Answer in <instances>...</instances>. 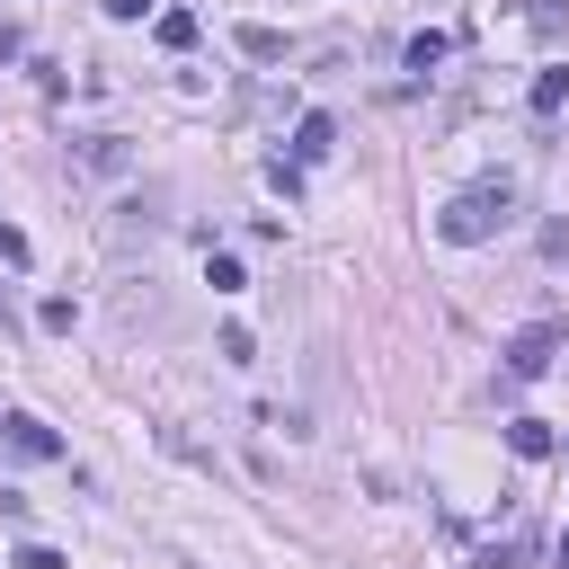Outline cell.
Here are the masks:
<instances>
[{"instance_id":"6da1fadb","label":"cell","mask_w":569,"mask_h":569,"mask_svg":"<svg viewBox=\"0 0 569 569\" xmlns=\"http://www.w3.org/2000/svg\"><path fill=\"white\" fill-rule=\"evenodd\" d=\"M507 222H516V178H480V187H462V196L436 213V240L480 249V240H498Z\"/></svg>"},{"instance_id":"7a4b0ae2","label":"cell","mask_w":569,"mask_h":569,"mask_svg":"<svg viewBox=\"0 0 569 569\" xmlns=\"http://www.w3.org/2000/svg\"><path fill=\"white\" fill-rule=\"evenodd\" d=\"M0 453H9V462H62V436H53L44 418L9 409V418H0Z\"/></svg>"},{"instance_id":"3957f363","label":"cell","mask_w":569,"mask_h":569,"mask_svg":"<svg viewBox=\"0 0 569 569\" xmlns=\"http://www.w3.org/2000/svg\"><path fill=\"white\" fill-rule=\"evenodd\" d=\"M551 356H560V320H533V329L507 338V373H542Z\"/></svg>"},{"instance_id":"277c9868","label":"cell","mask_w":569,"mask_h":569,"mask_svg":"<svg viewBox=\"0 0 569 569\" xmlns=\"http://www.w3.org/2000/svg\"><path fill=\"white\" fill-rule=\"evenodd\" d=\"M329 151H338V116H329V107H311V116L293 124V169H302V160H329Z\"/></svg>"},{"instance_id":"5b68a950","label":"cell","mask_w":569,"mask_h":569,"mask_svg":"<svg viewBox=\"0 0 569 569\" xmlns=\"http://www.w3.org/2000/svg\"><path fill=\"white\" fill-rule=\"evenodd\" d=\"M80 169H89V178H116V169H124V142H116V133L80 142Z\"/></svg>"},{"instance_id":"8992f818","label":"cell","mask_w":569,"mask_h":569,"mask_svg":"<svg viewBox=\"0 0 569 569\" xmlns=\"http://www.w3.org/2000/svg\"><path fill=\"white\" fill-rule=\"evenodd\" d=\"M507 445H516L525 462H542V453H551V427H542V418H507Z\"/></svg>"},{"instance_id":"52a82bcc","label":"cell","mask_w":569,"mask_h":569,"mask_svg":"<svg viewBox=\"0 0 569 569\" xmlns=\"http://www.w3.org/2000/svg\"><path fill=\"white\" fill-rule=\"evenodd\" d=\"M151 36H160L169 53H187V44H196V18H187V9H160V18H151Z\"/></svg>"},{"instance_id":"ba28073f","label":"cell","mask_w":569,"mask_h":569,"mask_svg":"<svg viewBox=\"0 0 569 569\" xmlns=\"http://www.w3.org/2000/svg\"><path fill=\"white\" fill-rule=\"evenodd\" d=\"M240 53H249V62H284V36H276V27H258V18H249V27H240Z\"/></svg>"},{"instance_id":"9c48e42d","label":"cell","mask_w":569,"mask_h":569,"mask_svg":"<svg viewBox=\"0 0 569 569\" xmlns=\"http://www.w3.org/2000/svg\"><path fill=\"white\" fill-rule=\"evenodd\" d=\"M525 107H533V116H560V107H569V71H542V80H533V98H525Z\"/></svg>"},{"instance_id":"30bf717a","label":"cell","mask_w":569,"mask_h":569,"mask_svg":"<svg viewBox=\"0 0 569 569\" xmlns=\"http://www.w3.org/2000/svg\"><path fill=\"white\" fill-rule=\"evenodd\" d=\"M445 53H453V44H445V36H436V27H418V36H409V71H436V62H445Z\"/></svg>"},{"instance_id":"8fae6325","label":"cell","mask_w":569,"mask_h":569,"mask_svg":"<svg viewBox=\"0 0 569 569\" xmlns=\"http://www.w3.org/2000/svg\"><path fill=\"white\" fill-rule=\"evenodd\" d=\"M533 36H542V44H560V36H569V9H560V0H542V9H533Z\"/></svg>"},{"instance_id":"7c38bea8","label":"cell","mask_w":569,"mask_h":569,"mask_svg":"<svg viewBox=\"0 0 569 569\" xmlns=\"http://www.w3.org/2000/svg\"><path fill=\"white\" fill-rule=\"evenodd\" d=\"M9 569H71V560H62L53 542H18V560H9Z\"/></svg>"},{"instance_id":"4fadbf2b","label":"cell","mask_w":569,"mask_h":569,"mask_svg":"<svg viewBox=\"0 0 569 569\" xmlns=\"http://www.w3.org/2000/svg\"><path fill=\"white\" fill-rule=\"evenodd\" d=\"M0 267H27V231H9V222H0Z\"/></svg>"},{"instance_id":"5bb4252c","label":"cell","mask_w":569,"mask_h":569,"mask_svg":"<svg viewBox=\"0 0 569 569\" xmlns=\"http://www.w3.org/2000/svg\"><path fill=\"white\" fill-rule=\"evenodd\" d=\"M98 9H107V18H116V27H133V18H142V9H151V0H98Z\"/></svg>"},{"instance_id":"9a60e30c","label":"cell","mask_w":569,"mask_h":569,"mask_svg":"<svg viewBox=\"0 0 569 569\" xmlns=\"http://www.w3.org/2000/svg\"><path fill=\"white\" fill-rule=\"evenodd\" d=\"M18 53H27V44H18V27L0 18V62H18Z\"/></svg>"},{"instance_id":"2e32d148","label":"cell","mask_w":569,"mask_h":569,"mask_svg":"<svg viewBox=\"0 0 569 569\" xmlns=\"http://www.w3.org/2000/svg\"><path fill=\"white\" fill-rule=\"evenodd\" d=\"M560 569H569V533H560Z\"/></svg>"}]
</instances>
